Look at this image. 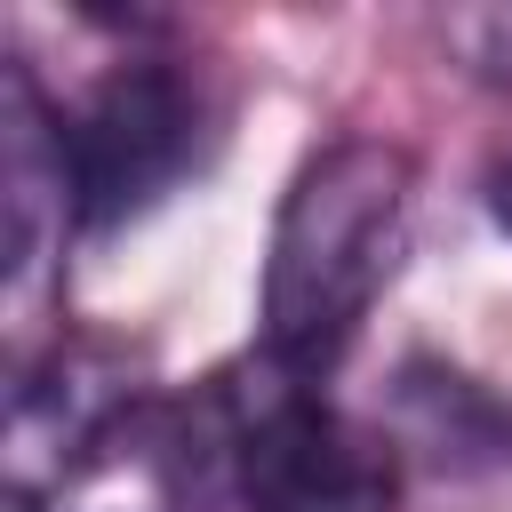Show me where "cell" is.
<instances>
[{
	"instance_id": "cell-4",
	"label": "cell",
	"mask_w": 512,
	"mask_h": 512,
	"mask_svg": "<svg viewBox=\"0 0 512 512\" xmlns=\"http://www.w3.org/2000/svg\"><path fill=\"white\" fill-rule=\"evenodd\" d=\"M128 424H136L128 352L104 344V336H64L56 328L32 360H16V384H8V416H0V480H8V504L16 512H40Z\"/></svg>"
},
{
	"instance_id": "cell-6",
	"label": "cell",
	"mask_w": 512,
	"mask_h": 512,
	"mask_svg": "<svg viewBox=\"0 0 512 512\" xmlns=\"http://www.w3.org/2000/svg\"><path fill=\"white\" fill-rule=\"evenodd\" d=\"M384 432H392L400 464H432L448 480L496 472L512 456V408L448 360H408L392 376V424Z\"/></svg>"
},
{
	"instance_id": "cell-3",
	"label": "cell",
	"mask_w": 512,
	"mask_h": 512,
	"mask_svg": "<svg viewBox=\"0 0 512 512\" xmlns=\"http://www.w3.org/2000/svg\"><path fill=\"white\" fill-rule=\"evenodd\" d=\"M208 88L168 56H120L64 104V176L72 224L120 232L152 216L208 152Z\"/></svg>"
},
{
	"instance_id": "cell-5",
	"label": "cell",
	"mask_w": 512,
	"mask_h": 512,
	"mask_svg": "<svg viewBox=\"0 0 512 512\" xmlns=\"http://www.w3.org/2000/svg\"><path fill=\"white\" fill-rule=\"evenodd\" d=\"M64 112L40 96L32 64H0V280L8 304L24 312L48 280V256L64 248L72 224V176H64Z\"/></svg>"
},
{
	"instance_id": "cell-1",
	"label": "cell",
	"mask_w": 512,
	"mask_h": 512,
	"mask_svg": "<svg viewBox=\"0 0 512 512\" xmlns=\"http://www.w3.org/2000/svg\"><path fill=\"white\" fill-rule=\"evenodd\" d=\"M408 208H416V152L392 136H336L288 176L256 288L264 352L280 368L320 384L344 360V344L400 272Z\"/></svg>"
},
{
	"instance_id": "cell-2",
	"label": "cell",
	"mask_w": 512,
	"mask_h": 512,
	"mask_svg": "<svg viewBox=\"0 0 512 512\" xmlns=\"http://www.w3.org/2000/svg\"><path fill=\"white\" fill-rule=\"evenodd\" d=\"M224 448H232V504L240 512H392L400 504V448L384 424L344 416L320 400L312 376L256 352L248 368L216 376Z\"/></svg>"
},
{
	"instance_id": "cell-7",
	"label": "cell",
	"mask_w": 512,
	"mask_h": 512,
	"mask_svg": "<svg viewBox=\"0 0 512 512\" xmlns=\"http://www.w3.org/2000/svg\"><path fill=\"white\" fill-rule=\"evenodd\" d=\"M488 216H496V232L512 240V160H496V176H488Z\"/></svg>"
}]
</instances>
